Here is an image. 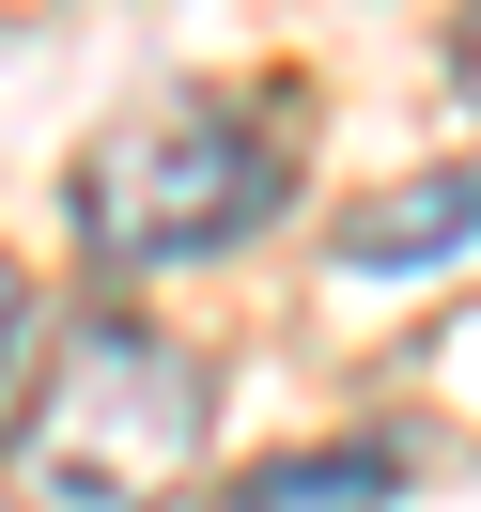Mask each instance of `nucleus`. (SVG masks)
<instances>
[{
	"label": "nucleus",
	"instance_id": "nucleus-5",
	"mask_svg": "<svg viewBox=\"0 0 481 512\" xmlns=\"http://www.w3.org/2000/svg\"><path fill=\"white\" fill-rule=\"evenodd\" d=\"M16 342H32V280L0 264V388H16Z\"/></svg>",
	"mask_w": 481,
	"mask_h": 512
},
{
	"label": "nucleus",
	"instance_id": "nucleus-1",
	"mask_svg": "<svg viewBox=\"0 0 481 512\" xmlns=\"http://www.w3.org/2000/svg\"><path fill=\"white\" fill-rule=\"evenodd\" d=\"M202 419H218V388H202V357L171 326L78 311L47 342V373L16 388L0 481H16V512H171L202 466Z\"/></svg>",
	"mask_w": 481,
	"mask_h": 512
},
{
	"label": "nucleus",
	"instance_id": "nucleus-4",
	"mask_svg": "<svg viewBox=\"0 0 481 512\" xmlns=\"http://www.w3.org/2000/svg\"><path fill=\"white\" fill-rule=\"evenodd\" d=\"M404 497V435H342V450H295V466H249L233 512H388Z\"/></svg>",
	"mask_w": 481,
	"mask_h": 512
},
{
	"label": "nucleus",
	"instance_id": "nucleus-6",
	"mask_svg": "<svg viewBox=\"0 0 481 512\" xmlns=\"http://www.w3.org/2000/svg\"><path fill=\"white\" fill-rule=\"evenodd\" d=\"M450 78H466V109H481V0L450 16Z\"/></svg>",
	"mask_w": 481,
	"mask_h": 512
},
{
	"label": "nucleus",
	"instance_id": "nucleus-3",
	"mask_svg": "<svg viewBox=\"0 0 481 512\" xmlns=\"http://www.w3.org/2000/svg\"><path fill=\"white\" fill-rule=\"evenodd\" d=\"M326 249L357 264V280H419V264H466L481 249V171H435V187H373Z\"/></svg>",
	"mask_w": 481,
	"mask_h": 512
},
{
	"label": "nucleus",
	"instance_id": "nucleus-2",
	"mask_svg": "<svg viewBox=\"0 0 481 512\" xmlns=\"http://www.w3.org/2000/svg\"><path fill=\"white\" fill-rule=\"evenodd\" d=\"M295 125L311 94L295 78H218V94H156L78 156V249L94 264H202L233 233H264L295 202Z\"/></svg>",
	"mask_w": 481,
	"mask_h": 512
}]
</instances>
